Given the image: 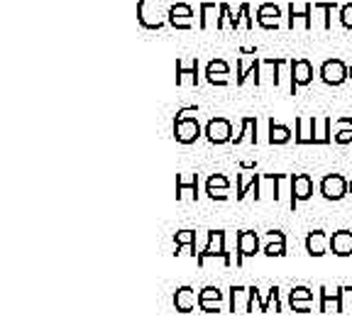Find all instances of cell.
Instances as JSON below:
<instances>
[{
    "label": "cell",
    "instance_id": "ffe728a7",
    "mask_svg": "<svg viewBox=\"0 0 352 330\" xmlns=\"http://www.w3.org/2000/svg\"><path fill=\"white\" fill-rule=\"evenodd\" d=\"M303 245H306V252L311 257H323L330 250V237L325 235V230H311L306 235V240H303Z\"/></svg>",
    "mask_w": 352,
    "mask_h": 330
},
{
    "label": "cell",
    "instance_id": "e0dca14e",
    "mask_svg": "<svg viewBox=\"0 0 352 330\" xmlns=\"http://www.w3.org/2000/svg\"><path fill=\"white\" fill-rule=\"evenodd\" d=\"M281 8L274 3H262L257 8V25L264 30H279L281 28Z\"/></svg>",
    "mask_w": 352,
    "mask_h": 330
},
{
    "label": "cell",
    "instance_id": "1f68e13d",
    "mask_svg": "<svg viewBox=\"0 0 352 330\" xmlns=\"http://www.w3.org/2000/svg\"><path fill=\"white\" fill-rule=\"evenodd\" d=\"M262 252L267 257H284L286 254V242H264Z\"/></svg>",
    "mask_w": 352,
    "mask_h": 330
},
{
    "label": "cell",
    "instance_id": "484cf974",
    "mask_svg": "<svg viewBox=\"0 0 352 330\" xmlns=\"http://www.w3.org/2000/svg\"><path fill=\"white\" fill-rule=\"evenodd\" d=\"M257 179H259L257 171L242 169L240 174H237V201H245V196L250 193V188L257 186Z\"/></svg>",
    "mask_w": 352,
    "mask_h": 330
},
{
    "label": "cell",
    "instance_id": "83f0119b",
    "mask_svg": "<svg viewBox=\"0 0 352 330\" xmlns=\"http://www.w3.org/2000/svg\"><path fill=\"white\" fill-rule=\"evenodd\" d=\"M314 10L320 12V28L330 30V25H333L330 17H333V12L336 10H340V8H338V3L333 0V3H314Z\"/></svg>",
    "mask_w": 352,
    "mask_h": 330
},
{
    "label": "cell",
    "instance_id": "4dcf8cb0",
    "mask_svg": "<svg viewBox=\"0 0 352 330\" xmlns=\"http://www.w3.org/2000/svg\"><path fill=\"white\" fill-rule=\"evenodd\" d=\"M289 301H316V294H314V289L298 284L289 292Z\"/></svg>",
    "mask_w": 352,
    "mask_h": 330
},
{
    "label": "cell",
    "instance_id": "7a4b0ae2",
    "mask_svg": "<svg viewBox=\"0 0 352 330\" xmlns=\"http://www.w3.org/2000/svg\"><path fill=\"white\" fill-rule=\"evenodd\" d=\"M213 257L223 259L226 267H232V257L226 248V230H208V245H206L204 252L196 257L198 267H206V262L213 259Z\"/></svg>",
    "mask_w": 352,
    "mask_h": 330
},
{
    "label": "cell",
    "instance_id": "4fadbf2b",
    "mask_svg": "<svg viewBox=\"0 0 352 330\" xmlns=\"http://www.w3.org/2000/svg\"><path fill=\"white\" fill-rule=\"evenodd\" d=\"M298 22L303 25V30H314V3H303L301 8L289 3V20H286V25L294 30Z\"/></svg>",
    "mask_w": 352,
    "mask_h": 330
},
{
    "label": "cell",
    "instance_id": "7c38bea8",
    "mask_svg": "<svg viewBox=\"0 0 352 330\" xmlns=\"http://www.w3.org/2000/svg\"><path fill=\"white\" fill-rule=\"evenodd\" d=\"M184 83H198V56H182L176 59V86H184Z\"/></svg>",
    "mask_w": 352,
    "mask_h": 330
},
{
    "label": "cell",
    "instance_id": "8992f818",
    "mask_svg": "<svg viewBox=\"0 0 352 330\" xmlns=\"http://www.w3.org/2000/svg\"><path fill=\"white\" fill-rule=\"evenodd\" d=\"M318 188L325 201H342L345 196H350V182L342 174H325Z\"/></svg>",
    "mask_w": 352,
    "mask_h": 330
},
{
    "label": "cell",
    "instance_id": "d6a6232c",
    "mask_svg": "<svg viewBox=\"0 0 352 330\" xmlns=\"http://www.w3.org/2000/svg\"><path fill=\"white\" fill-rule=\"evenodd\" d=\"M340 314H352V286H340Z\"/></svg>",
    "mask_w": 352,
    "mask_h": 330
},
{
    "label": "cell",
    "instance_id": "f1b7e54d",
    "mask_svg": "<svg viewBox=\"0 0 352 330\" xmlns=\"http://www.w3.org/2000/svg\"><path fill=\"white\" fill-rule=\"evenodd\" d=\"M279 294H281V289H279V286H270V292H267V296H264L262 298V303H259V311H262V314H267V311H270V308L272 306H274V311H281V308H284V306H281V298H279Z\"/></svg>",
    "mask_w": 352,
    "mask_h": 330
},
{
    "label": "cell",
    "instance_id": "2e32d148",
    "mask_svg": "<svg viewBox=\"0 0 352 330\" xmlns=\"http://www.w3.org/2000/svg\"><path fill=\"white\" fill-rule=\"evenodd\" d=\"M169 25L176 30H191L193 28V8L188 3H174L169 8Z\"/></svg>",
    "mask_w": 352,
    "mask_h": 330
},
{
    "label": "cell",
    "instance_id": "cb8c5ba5",
    "mask_svg": "<svg viewBox=\"0 0 352 330\" xmlns=\"http://www.w3.org/2000/svg\"><path fill=\"white\" fill-rule=\"evenodd\" d=\"M245 140H250L252 144H257V118L254 116L242 118L240 130H237V135L232 138V144H242Z\"/></svg>",
    "mask_w": 352,
    "mask_h": 330
},
{
    "label": "cell",
    "instance_id": "e575fe53",
    "mask_svg": "<svg viewBox=\"0 0 352 330\" xmlns=\"http://www.w3.org/2000/svg\"><path fill=\"white\" fill-rule=\"evenodd\" d=\"M289 306L296 314H311L314 311V301H289Z\"/></svg>",
    "mask_w": 352,
    "mask_h": 330
},
{
    "label": "cell",
    "instance_id": "4316f807",
    "mask_svg": "<svg viewBox=\"0 0 352 330\" xmlns=\"http://www.w3.org/2000/svg\"><path fill=\"white\" fill-rule=\"evenodd\" d=\"M270 144H286L292 140V130L286 125H279V122L270 120Z\"/></svg>",
    "mask_w": 352,
    "mask_h": 330
},
{
    "label": "cell",
    "instance_id": "7402d4cb",
    "mask_svg": "<svg viewBox=\"0 0 352 330\" xmlns=\"http://www.w3.org/2000/svg\"><path fill=\"white\" fill-rule=\"evenodd\" d=\"M330 252L336 257H352V232L338 230L330 235Z\"/></svg>",
    "mask_w": 352,
    "mask_h": 330
},
{
    "label": "cell",
    "instance_id": "d590c367",
    "mask_svg": "<svg viewBox=\"0 0 352 330\" xmlns=\"http://www.w3.org/2000/svg\"><path fill=\"white\" fill-rule=\"evenodd\" d=\"M240 15H242V22H245V28L248 30H252V17H250V3H242L240 6Z\"/></svg>",
    "mask_w": 352,
    "mask_h": 330
},
{
    "label": "cell",
    "instance_id": "5bb4252c",
    "mask_svg": "<svg viewBox=\"0 0 352 330\" xmlns=\"http://www.w3.org/2000/svg\"><path fill=\"white\" fill-rule=\"evenodd\" d=\"M171 303H174L176 314H191L193 308L198 306V292L193 289V286H179V289L174 292Z\"/></svg>",
    "mask_w": 352,
    "mask_h": 330
},
{
    "label": "cell",
    "instance_id": "f546056e",
    "mask_svg": "<svg viewBox=\"0 0 352 330\" xmlns=\"http://www.w3.org/2000/svg\"><path fill=\"white\" fill-rule=\"evenodd\" d=\"M206 76H230V64L226 59H213L206 66Z\"/></svg>",
    "mask_w": 352,
    "mask_h": 330
},
{
    "label": "cell",
    "instance_id": "6da1fadb",
    "mask_svg": "<svg viewBox=\"0 0 352 330\" xmlns=\"http://www.w3.org/2000/svg\"><path fill=\"white\" fill-rule=\"evenodd\" d=\"M169 8L166 0H138V22L144 30H162L169 25Z\"/></svg>",
    "mask_w": 352,
    "mask_h": 330
},
{
    "label": "cell",
    "instance_id": "9c48e42d",
    "mask_svg": "<svg viewBox=\"0 0 352 330\" xmlns=\"http://www.w3.org/2000/svg\"><path fill=\"white\" fill-rule=\"evenodd\" d=\"M320 81L328 83V86H342V83L350 78V69L345 66V61L340 59H328L320 64V72H318Z\"/></svg>",
    "mask_w": 352,
    "mask_h": 330
},
{
    "label": "cell",
    "instance_id": "44dd1931",
    "mask_svg": "<svg viewBox=\"0 0 352 330\" xmlns=\"http://www.w3.org/2000/svg\"><path fill=\"white\" fill-rule=\"evenodd\" d=\"M318 311L320 314H328V311H336L340 314V286L330 289V286H320L318 289Z\"/></svg>",
    "mask_w": 352,
    "mask_h": 330
},
{
    "label": "cell",
    "instance_id": "d6986e66",
    "mask_svg": "<svg viewBox=\"0 0 352 330\" xmlns=\"http://www.w3.org/2000/svg\"><path fill=\"white\" fill-rule=\"evenodd\" d=\"M248 301H250L248 286L232 284L228 289V311H232V314H248Z\"/></svg>",
    "mask_w": 352,
    "mask_h": 330
},
{
    "label": "cell",
    "instance_id": "836d02e7",
    "mask_svg": "<svg viewBox=\"0 0 352 330\" xmlns=\"http://www.w3.org/2000/svg\"><path fill=\"white\" fill-rule=\"evenodd\" d=\"M338 17H340V22L345 25L347 30H352V3H345V6H340V12H338Z\"/></svg>",
    "mask_w": 352,
    "mask_h": 330
},
{
    "label": "cell",
    "instance_id": "30bf717a",
    "mask_svg": "<svg viewBox=\"0 0 352 330\" xmlns=\"http://www.w3.org/2000/svg\"><path fill=\"white\" fill-rule=\"evenodd\" d=\"M223 301H226V294L220 292L218 286H204L198 292V308L204 314H220L223 311Z\"/></svg>",
    "mask_w": 352,
    "mask_h": 330
},
{
    "label": "cell",
    "instance_id": "9a60e30c",
    "mask_svg": "<svg viewBox=\"0 0 352 330\" xmlns=\"http://www.w3.org/2000/svg\"><path fill=\"white\" fill-rule=\"evenodd\" d=\"M206 193L210 201H228L230 198V179L226 174H210L206 182Z\"/></svg>",
    "mask_w": 352,
    "mask_h": 330
},
{
    "label": "cell",
    "instance_id": "74e56055",
    "mask_svg": "<svg viewBox=\"0 0 352 330\" xmlns=\"http://www.w3.org/2000/svg\"><path fill=\"white\" fill-rule=\"evenodd\" d=\"M264 242H286V235L281 230H270L264 232Z\"/></svg>",
    "mask_w": 352,
    "mask_h": 330
},
{
    "label": "cell",
    "instance_id": "ba28073f",
    "mask_svg": "<svg viewBox=\"0 0 352 330\" xmlns=\"http://www.w3.org/2000/svg\"><path fill=\"white\" fill-rule=\"evenodd\" d=\"M204 135L210 144H228V142H232V138H235V135H232V125L228 118H210L204 127Z\"/></svg>",
    "mask_w": 352,
    "mask_h": 330
},
{
    "label": "cell",
    "instance_id": "d4e9b609",
    "mask_svg": "<svg viewBox=\"0 0 352 330\" xmlns=\"http://www.w3.org/2000/svg\"><path fill=\"white\" fill-rule=\"evenodd\" d=\"M333 142L352 144V120L350 118H338V120H333Z\"/></svg>",
    "mask_w": 352,
    "mask_h": 330
},
{
    "label": "cell",
    "instance_id": "8d00e7d4",
    "mask_svg": "<svg viewBox=\"0 0 352 330\" xmlns=\"http://www.w3.org/2000/svg\"><path fill=\"white\" fill-rule=\"evenodd\" d=\"M198 116V105H186V108L176 110V118H196Z\"/></svg>",
    "mask_w": 352,
    "mask_h": 330
},
{
    "label": "cell",
    "instance_id": "52a82bcc",
    "mask_svg": "<svg viewBox=\"0 0 352 330\" xmlns=\"http://www.w3.org/2000/svg\"><path fill=\"white\" fill-rule=\"evenodd\" d=\"M174 140L182 144H193L201 135H204V127L198 122V118H174Z\"/></svg>",
    "mask_w": 352,
    "mask_h": 330
},
{
    "label": "cell",
    "instance_id": "8fae6325",
    "mask_svg": "<svg viewBox=\"0 0 352 330\" xmlns=\"http://www.w3.org/2000/svg\"><path fill=\"white\" fill-rule=\"evenodd\" d=\"M294 140H296V144H318V120L314 116H298Z\"/></svg>",
    "mask_w": 352,
    "mask_h": 330
},
{
    "label": "cell",
    "instance_id": "3957f363",
    "mask_svg": "<svg viewBox=\"0 0 352 330\" xmlns=\"http://www.w3.org/2000/svg\"><path fill=\"white\" fill-rule=\"evenodd\" d=\"M262 248V237L254 230H240L235 237V267H242L245 259L254 257Z\"/></svg>",
    "mask_w": 352,
    "mask_h": 330
},
{
    "label": "cell",
    "instance_id": "f35d334b",
    "mask_svg": "<svg viewBox=\"0 0 352 330\" xmlns=\"http://www.w3.org/2000/svg\"><path fill=\"white\" fill-rule=\"evenodd\" d=\"M350 81H352V66H350Z\"/></svg>",
    "mask_w": 352,
    "mask_h": 330
},
{
    "label": "cell",
    "instance_id": "5b68a950",
    "mask_svg": "<svg viewBox=\"0 0 352 330\" xmlns=\"http://www.w3.org/2000/svg\"><path fill=\"white\" fill-rule=\"evenodd\" d=\"M311 81H314V64L303 56L292 59V66H289V91H292V96H296L298 88L308 86Z\"/></svg>",
    "mask_w": 352,
    "mask_h": 330
},
{
    "label": "cell",
    "instance_id": "ac0fdd59",
    "mask_svg": "<svg viewBox=\"0 0 352 330\" xmlns=\"http://www.w3.org/2000/svg\"><path fill=\"white\" fill-rule=\"evenodd\" d=\"M198 10H201V17H198V28L201 30H218L220 25V17H223V12H220V3H208V0H204L201 6H198Z\"/></svg>",
    "mask_w": 352,
    "mask_h": 330
},
{
    "label": "cell",
    "instance_id": "277c9868",
    "mask_svg": "<svg viewBox=\"0 0 352 330\" xmlns=\"http://www.w3.org/2000/svg\"><path fill=\"white\" fill-rule=\"evenodd\" d=\"M314 196V179L308 174H292V184H289V208L296 210L298 204L311 201Z\"/></svg>",
    "mask_w": 352,
    "mask_h": 330
},
{
    "label": "cell",
    "instance_id": "ab89813d",
    "mask_svg": "<svg viewBox=\"0 0 352 330\" xmlns=\"http://www.w3.org/2000/svg\"><path fill=\"white\" fill-rule=\"evenodd\" d=\"M350 196H352V182H350Z\"/></svg>",
    "mask_w": 352,
    "mask_h": 330
},
{
    "label": "cell",
    "instance_id": "603a6c76",
    "mask_svg": "<svg viewBox=\"0 0 352 330\" xmlns=\"http://www.w3.org/2000/svg\"><path fill=\"white\" fill-rule=\"evenodd\" d=\"M184 196H188L191 201H198V174L176 176V201Z\"/></svg>",
    "mask_w": 352,
    "mask_h": 330
}]
</instances>
